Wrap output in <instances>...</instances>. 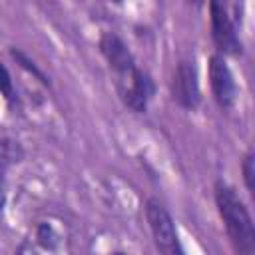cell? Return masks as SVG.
Masks as SVG:
<instances>
[{"label": "cell", "instance_id": "obj_1", "mask_svg": "<svg viewBox=\"0 0 255 255\" xmlns=\"http://www.w3.org/2000/svg\"><path fill=\"white\" fill-rule=\"evenodd\" d=\"M213 197L235 255H255L253 219L235 187L223 179H217L213 185Z\"/></svg>", "mask_w": 255, "mask_h": 255}, {"label": "cell", "instance_id": "obj_2", "mask_svg": "<svg viewBox=\"0 0 255 255\" xmlns=\"http://www.w3.org/2000/svg\"><path fill=\"white\" fill-rule=\"evenodd\" d=\"M145 219L153 237V243L161 255H185V249L181 245L175 221L167 207L157 199H147L145 203Z\"/></svg>", "mask_w": 255, "mask_h": 255}, {"label": "cell", "instance_id": "obj_3", "mask_svg": "<svg viewBox=\"0 0 255 255\" xmlns=\"http://www.w3.org/2000/svg\"><path fill=\"white\" fill-rule=\"evenodd\" d=\"M209 24H211V40L221 56H241L243 42L239 36V26L229 14L223 2H209Z\"/></svg>", "mask_w": 255, "mask_h": 255}, {"label": "cell", "instance_id": "obj_4", "mask_svg": "<svg viewBox=\"0 0 255 255\" xmlns=\"http://www.w3.org/2000/svg\"><path fill=\"white\" fill-rule=\"evenodd\" d=\"M118 94L122 102L135 114H143L147 110L149 100L155 96V82L149 72L141 68H133L128 76H122L118 82Z\"/></svg>", "mask_w": 255, "mask_h": 255}, {"label": "cell", "instance_id": "obj_5", "mask_svg": "<svg viewBox=\"0 0 255 255\" xmlns=\"http://www.w3.org/2000/svg\"><path fill=\"white\" fill-rule=\"evenodd\" d=\"M207 76L211 94L221 110H231L237 102V84L233 78V72L227 64V58L221 54H211L207 62Z\"/></svg>", "mask_w": 255, "mask_h": 255}, {"label": "cell", "instance_id": "obj_6", "mask_svg": "<svg viewBox=\"0 0 255 255\" xmlns=\"http://www.w3.org/2000/svg\"><path fill=\"white\" fill-rule=\"evenodd\" d=\"M171 98L183 110H197L201 104V88L193 60L177 62L171 78Z\"/></svg>", "mask_w": 255, "mask_h": 255}, {"label": "cell", "instance_id": "obj_7", "mask_svg": "<svg viewBox=\"0 0 255 255\" xmlns=\"http://www.w3.org/2000/svg\"><path fill=\"white\" fill-rule=\"evenodd\" d=\"M98 48L100 54L104 56V60L108 62V66L122 78L128 76L133 68H135V58L131 54V50L128 48V44L114 32H104L98 40Z\"/></svg>", "mask_w": 255, "mask_h": 255}, {"label": "cell", "instance_id": "obj_8", "mask_svg": "<svg viewBox=\"0 0 255 255\" xmlns=\"http://www.w3.org/2000/svg\"><path fill=\"white\" fill-rule=\"evenodd\" d=\"M10 56L14 58V62H16L22 70H26V72H28L32 78H36L42 86H46V88L52 86V82H50V78L44 74V70H42V68H40V66H38L26 52H22L20 48H14V46H12V48H10Z\"/></svg>", "mask_w": 255, "mask_h": 255}, {"label": "cell", "instance_id": "obj_9", "mask_svg": "<svg viewBox=\"0 0 255 255\" xmlns=\"http://www.w3.org/2000/svg\"><path fill=\"white\" fill-rule=\"evenodd\" d=\"M36 241H38V245L42 247V249H46V251H54L56 247H58V233H56V229L50 225V223H40L38 227H36Z\"/></svg>", "mask_w": 255, "mask_h": 255}, {"label": "cell", "instance_id": "obj_10", "mask_svg": "<svg viewBox=\"0 0 255 255\" xmlns=\"http://www.w3.org/2000/svg\"><path fill=\"white\" fill-rule=\"evenodd\" d=\"M241 173H243V183H245V189L249 193H253L255 189V155L253 151L249 149L243 159H241Z\"/></svg>", "mask_w": 255, "mask_h": 255}, {"label": "cell", "instance_id": "obj_11", "mask_svg": "<svg viewBox=\"0 0 255 255\" xmlns=\"http://www.w3.org/2000/svg\"><path fill=\"white\" fill-rule=\"evenodd\" d=\"M0 96L10 106L16 102V88H14V82H12V76H10L8 68L4 64H0Z\"/></svg>", "mask_w": 255, "mask_h": 255}, {"label": "cell", "instance_id": "obj_12", "mask_svg": "<svg viewBox=\"0 0 255 255\" xmlns=\"http://www.w3.org/2000/svg\"><path fill=\"white\" fill-rule=\"evenodd\" d=\"M4 205H6V189H4V183L0 179V209H4Z\"/></svg>", "mask_w": 255, "mask_h": 255}, {"label": "cell", "instance_id": "obj_13", "mask_svg": "<svg viewBox=\"0 0 255 255\" xmlns=\"http://www.w3.org/2000/svg\"><path fill=\"white\" fill-rule=\"evenodd\" d=\"M4 167V155H2V141H0V169Z\"/></svg>", "mask_w": 255, "mask_h": 255}, {"label": "cell", "instance_id": "obj_14", "mask_svg": "<svg viewBox=\"0 0 255 255\" xmlns=\"http://www.w3.org/2000/svg\"><path fill=\"white\" fill-rule=\"evenodd\" d=\"M114 255H128V253H122V251H118V253H114Z\"/></svg>", "mask_w": 255, "mask_h": 255}, {"label": "cell", "instance_id": "obj_15", "mask_svg": "<svg viewBox=\"0 0 255 255\" xmlns=\"http://www.w3.org/2000/svg\"><path fill=\"white\" fill-rule=\"evenodd\" d=\"M18 255H22V253H18Z\"/></svg>", "mask_w": 255, "mask_h": 255}]
</instances>
